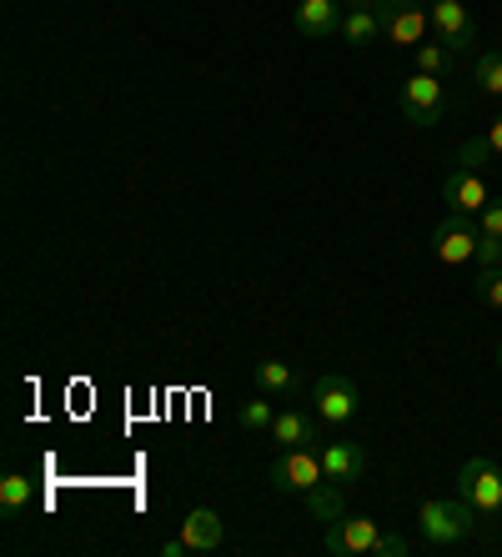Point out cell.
Instances as JSON below:
<instances>
[{"label": "cell", "instance_id": "6da1fadb", "mask_svg": "<svg viewBox=\"0 0 502 557\" xmlns=\"http://www.w3.org/2000/svg\"><path fill=\"white\" fill-rule=\"evenodd\" d=\"M477 512L463 503V497H432V503H423V512H417V528H423V543L432 547V553H448V547H463L467 537H473L477 528Z\"/></svg>", "mask_w": 502, "mask_h": 557}, {"label": "cell", "instance_id": "7a4b0ae2", "mask_svg": "<svg viewBox=\"0 0 502 557\" xmlns=\"http://www.w3.org/2000/svg\"><path fill=\"white\" fill-rule=\"evenodd\" d=\"M457 497L477 518H502V472L492 457H467L457 467Z\"/></svg>", "mask_w": 502, "mask_h": 557}, {"label": "cell", "instance_id": "3957f363", "mask_svg": "<svg viewBox=\"0 0 502 557\" xmlns=\"http://www.w3.org/2000/svg\"><path fill=\"white\" fill-rule=\"evenodd\" d=\"M377 21H382V40H392L397 51H417L432 30L427 21V0H372Z\"/></svg>", "mask_w": 502, "mask_h": 557}, {"label": "cell", "instance_id": "277c9868", "mask_svg": "<svg viewBox=\"0 0 502 557\" xmlns=\"http://www.w3.org/2000/svg\"><path fill=\"white\" fill-rule=\"evenodd\" d=\"M397 106H402V116L413 121V126H438L442 116H448V81L442 76H427V71H417V76L402 81V91H397Z\"/></svg>", "mask_w": 502, "mask_h": 557}, {"label": "cell", "instance_id": "5b68a950", "mask_svg": "<svg viewBox=\"0 0 502 557\" xmlns=\"http://www.w3.org/2000/svg\"><path fill=\"white\" fill-rule=\"evenodd\" d=\"M362 397H357V382L342 372H322L317 382H311V412H317V422L322 428H347L352 417H357Z\"/></svg>", "mask_w": 502, "mask_h": 557}, {"label": "cell", "instance_id": "8992f818", "mask_svg": "<svg viewBox=\"0 0 502 557\" xmlns=\"http://www.w3.org/2000/svg\"><path fill=\"white\" fill-rule=\"evenodd\" d=\"M477 242H482L477 216H463V211H448V216L432 226V257H438L442 267H467V261L477 267Z\"/></svg>", "mask_w": 502, "mask_h": 557}, {"label": "cell", "instance_id": "52a82bcc", "mask_svg": "<svg viewBox=\"0 0 502 557\" xmlns=\"http://www.w3.org/2000/svg\"><path fill=\"white\" fill-rule=\"evenodd\" d=\"M317 482H327L317 447H286V453H277V462H271V493H311Z\"/></svg>", "mask_w": 502, "mask_h": 557}, {"label": "cell", "instance_id": "ba28073f", "mask_svg": "<svg viewBox=\"0 0 502 557\" xmlns=\"http://www.w3.org/2000/svg\"><path fill=\"white\" fill-rule=\"evenodd\" d=\"M377 537H382V528H377L372 518H362V512H342L336 522H327L322 547L332 557H372Z\"/></svg>", "mask_w": 502, "mask_h": 557}, {"label": "cell", "instance_id": "9c48e42d", "mask_svg": "<svg viewBox=\"0 0 502 557\" xmlns=\"http://www.w3.org/2000/svg\"><path fill=\"white\" fill-rule=\"evenodd\" d=\"M427 21H432L438 40L448 46L452 55H467V51H473L477 26H473V15L463 11V0H427Z\"/></svg>", "mask_w": 502, "mask_h": 557}, {"label": "cell", "instance_id": "30bf717a", "mask_svg": "<svg viewBox=\"0 0 502 557\" xmlns=\"http://www.w3.org/2000/svg\"><path fill=\"white\" fill-rule=\"evenodd\" d=\"M442 201L448 211H463V216H482V207L492 201L488 182H482V171H467V166H452L442 176Z\"/></svg>", "mask_w": 502, "mask_h": 557}, {"label": "cell", "instance_id": "8fae6325", "mask_svg": "<svg viewBox=\"0 0 502 557\" xmlns=\"http://www.w3.org/2000/svg\"><path fill=\"white\" fill-rule=\"evenodd\" d=\"M317 453H322V472H327V482H336V487H352V482H357L362 472H367V453H362L357 442H347V437L322 442Z\"/></svg>", "mask_w": 502, "mask_h": 557}, {"label": "cell", "instance_id": "7c38bea8", "mask_svg": "<svg viewBox=\"0 0 502 557\" xmlns=\"http://www.w3.org/2000/svg\"><path fill=\"white\" fill-rule=\"evenodd\" d=\"M271 442H277V453H286V447H322V437H317V412L282 407L277 422H271Z\"/></svg>", "mask_w": 502, "mask_h": 557}, {"label": "cell", "instance_id": "4fadbf2b", "mask_svg": "<svg viewBox=\"0 0 502 557\" xmlns=\"http://www.w3.org/2000/svg\"><path fill=\"white\" fill-rule=\"evenodd\" d=\"M336 30H342V11H336V0H302V5H296V36L332 40Z\"/></svg>", "mask_w": 502, "mask_h": 557}, {"label": "cell", "instance_id": "5bb4252c", "mask_svg": "<svg viewBox=\"0 0 502 557\" xmlns=\"http://www.w3.org/2000/svg\"><path fill=\"white\" fill-rule=\"evenodd\" d=\"M181 537H186L192 553H217L221 537H226V528H221V518L211 512V507H192L186 522H181Z\"/></svg>", "mask_w": 502, "mask_h": 557}, {"label": "cell", "instance_id": "9a60e30c", "mask_svg": "<svg viewBox=\"0 0 502 557\" xmlns=\"http://www.w3.org/2000/svg\"><path fill=\"white\" fill-rule=\"evenodd\" d=\"M252 382H257V392L277 397V403H286V397L302 392V376L292 372V362H277V357H267V362L252 367Z\"/></svg>", "mask_w": 502, "mask_h": 557}, {"label": "cell", "instance_id": "2e32d148", "mask_svg": "<svg viewBox=\"0 0 502 557\" xmlns=\"http://www.w3.org/2000/svg\"><path fill=\"white\" fill-rule=\"evenodd\" d=\"M336 36L347 40V46H377V40H382V21H377V5H372V0L352 5V11L342 15V30H336Z\"/></svg>", "mask_w": 502, "mask_h": 557}, {"label": "cell", "instance_id": "e0dca14e", "mask_svg": "<svg viewBox=\"0 0 502 557\" xmlns=\"http://www.w3.org/2000/svg\"><path fill=\"white\" fill-rule=\"evenodd\" d=\"M26 507H30V478L5 472V478H0V512H5V518H21Z\"/></svg>", "mask_w": 502, "mask_h": 557}, {"label": "cell", "instance_id": "ac0fdd59", "mask_svg": "<svg viewBox=\"0 0 502 557\" xmlns=\"http://www.w3.org/2000/svg\"><path fill=\"white\" fill-rule=\"evenodd\" d=\"M413 61H417V71H427V76H452L457 55H452L442 40H423V46L413 51Z\"/></svg>", "mask_w": 502, "mask_h": 557}, {"label": "cell", "instance_id": "d6986e66", "mask_svg": "<svg viewBox=\"0 0 502 557\" xmlns=\"http://www.w3.org/2000/svg\"><path fill=\"white\" fill-rule=\"evenodd\" d=\"M307 503H311V518L317 522H336L342 518V487L336 482H317L307 493Z\"/></svg>", "mask_w": 502, "mask_h": 557}, {"label": "cell", "instance_id": "ffe728a7", "mask_svg": "<svg viewBox=\"0 0 502 557\" xmlns=\"http://www.w3.org/2000/svg\"><path fill=\"white\" fill-rule=\"evenodd\" d=\"M477 96H502V51H482L473 65Z\"/></svg>", "mask_w": 502, "mask_h": 557}, {"label": "cell", "instance_id": "44dd1931", "mask_svg": "<svg viewBox=\"0 0 502 557\" xmlns=\"http://www.w3.org/2000/svg\"><path fill=\"white\" fill-rule=\"evenodd\" d=\"M236 422H242V432H271V422H277V412H271V397H267V392H257L252 403H242V412H236Z\"/></svg>", "mask_w": 502, "mask_h": 557}, {"label": "cell", "instance_id": "7402d4cb", "mask_svg": "<svg viewBox=\"0 0 502 557\" xmlns=\"http://www.w3.org/2000/svg\"><path fill=\"white\" fill-rule=\"evenodd\" d=\"M477 297L502 311V267H477Z\"/></svg>", "mask_w": 502, "mask_h": 557}, {"label": "cell", "instance_id": "603a6c76", "mask_svg": "<svg viewBox=\"0 0 502 557\" xmlns=\"http://www.w3.org/2000/svg\"><path fill=\"white\" fill-rule=\"evenodd\" d=\"M457 161H463L467 171H482L492 161V146H488V136H473V141H463L457 146Z\"/></svg>", "mask_w": 502, "mask_h": 557}, {"label": "cell", "instance_id": "cb8c5ba5", "mask_svg": "<svg viewBox=\"0 0 502 557\" xmlns=\"http://www.w3.org/2000/svg\"><path fill=\"white\" fill-rule=\"evenodd\" d=\"M477 232H482V242H498V247H502V196H492L488 207H482V216H477Z\"/></svg>", "mask_w": 502, "mask_h": 557}, {"label": "cell", "instance_id": "d4e9b609", "mask_svg": "<svg viewBox=\"0 0 502 557\" xmlns=\"http://www.w3.org/2000/svg\"><path fill=\"white\" fill-rule=\"evenodd\" d=\"M413 553V543H407V537H397V532H382V537H377V547H372V557H407Z\"/></svg>", "mask_w": 502, "mask_h": 557}, {"label": "cell", "instance_id": "484cf974", "mask_svg": "<svg viewBox=\"0 0 502 557\" xmlns=\"http://www.w3.org/2000/svg\"><path fill=\"white\" fill-rule=\"evenodd\" d=\"M192 547H186V537H171V543H161V557H186Z\"/></svg>", "mask_w": 502, "mask_h": 557}, {"label": "cell", "instance_id": "4316f807", "mask_svg": "<svg viewBox=\"0 0 502 557\" xmlns=\"http://www.w3.org/2000/svg\"><path fill=\"white\" fill-rule=\"evenodd\" d=\"M488 146H492V156H502V116L488 126Z\"/></svg>", "mask_w": 502, "mask_h": 557}, {"label": "cell", "instance_id": "83f0119b", "mask_svg": "<svg viewBox=\"0 0 502 557\" xmlns=\"http://www.w3.org/2000/svg\"><path fill=\"white\" fill-rule=\"evenodd\" d=\"M498 372H502V342H498Z\"/></svg>", "mask_w": 502, "mask_h": 557}]
</instances>
